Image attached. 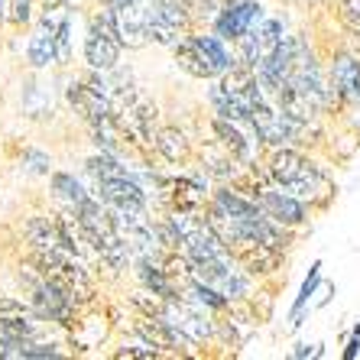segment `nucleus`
Segmentation results:
<instances>
[{"instance_id": "nucleus-1", "label": "nucleus", "mask_w": 360, "mask_h": 360, "mask_svg": "<svg viewBox=\"0 0 360 360\" xmlns=\"http://www.w3.org/2000/svg\"><path fill=\"white\" fill-rule=\"evenodd\" d=\"M208 224L253 273H269L276 266L279 250L285 247L283 224L266 218L253 198H243L231 188L214 192Z\"/></svg>"}, {"instance_id": "nucleus-2", "label": "nucleus", "mask_w": 360, "mask_h": 360, "mask_svg": "<svg viewBox=\"0 0 360 360\" xmlns=\"http://www.w3.org/2000/svg\"><path fill=\"white\" fill-rule=\"evenodd\" d=\"M269 176L279 188H285L289 195L302 201H321L328 195V176L321 172L315 162H309L302 153L289 150V146H279L269 160Z\"/></svg>"}, {"instance_id": "nucleus-3", "label": "nucleus", "mask_w": 360, "mask_h": 360, "mask_svg": "<svg viewBox=\"0 0 360 360\" xmlns=\"http://www.w3.org/2000/svg\"><path fill=\"white\" fill-rule=\"evenodd\" d=\"M75 218L82 221L84 237H88V243H91L94 250H98L101 260H108L114 269H124L130 250H127L124 237H120L117 224H114V214L101 208V201L84 198L82 205L75 208Z\"/></svg>"}, {"instance_id": "nucleus-4", "label": "nucleus", "mask_w": 360, "mask_h": 360, "mask_svg": "<svg viewBox=\"0 0 360 360\" xmlns=\"http://www.w3.org/2000/svg\"><path fill=\"white\" fill-rule=\"evenodd\" d=\"M108 98H110V114H114V120L120 124V130L130 134L134 140H140V143H153L156 108H153L150 101L143 98L134 84H127V82H120Z\"/></svg>"}, {"instance_id": "nucleus-5", "label": "nucleus", "mask_w": 360, "mask_h": 360, "mask_svg": "<svg viewBox=\"0 0 360 360\" xmlns=\"http://www.w3.org/2000/svg\"><path fill=\"white\" fill-rule=\"evenodd\" d=\"M26 285H30V302H33V309L39 311L42 319L49 321H68L72 319V309H75V299L62 289V285H56L46 273H23Z\"/></svg>"}, {"instance_id": "nucleus-6", "label": "nucleus", "mask_w": 360, "mask_h": 360, "mask_svg": "<svg viewBox=\"0 0 360 360\" xmlns=\"http://www.w3.org/2000/svg\"><path fill=\"white\" fill-rule=\"evenodd\" d=\"M120 46H124V42H120V36H117V30H114V23H110V17L104 13V17L94 20L91 30H88V36H84V59H88L91 68L108 72V68L117 65Z\"/></svg>"}, {"instance_id": "nucleus-7", "label": "nucleus", "mask_w": 360, "mask_h": 360, "mask_svg": "<svg viewBox=\"0 0 360 360\" xmlns=\"http://www.w3.org/2000/svg\"><path fill=\"white\" fill-rule=\"evenodd\" d=\"M283 39H285L283 20L263 17L260 23H253L250 30L237 39V42H240V62H243V65H250V68H257Z\"/></svg>"}, {"instance_id": "nucleus-8", "label": "nucleus", "mask_w": 360, "mask_h": 360, "mask_svg": "<svg viewBox=\"0 0 360 360\" xmlns=\"http://www.w3.org/2000/svg\"><path fill=\"white\" fill-rule=\"evenodd\" d=\"M250 124H253V130H257V136H260L263 143H269V146H276V150L295 143V136H299V120H292L289 114H283V110H276V108H269L266 101H260V104L253 108Z\"/></svg>"}, {"instance_id": "nucleus-9", "label": "nucleus", "mask_w": 360, "mask_h": 360, "mask_svg": "<svg viewBox=\"0 0 360 360\" xmlns=\"http://www.w3.org/2000/svg\"><path fill=\"white\" fill-rule=\"evenodd\" d=\"M253 201L263 208L266 218H273L283 227H299L309 221V201L295 198V195H289L285 188H260Z\"/></svg>"}, {"instance_id": "nucleus-10", "label": "nucleus", "mask_w": 360, "mask_h": 360, "mask_svg": "<svg viewBox=\"0 0 360 360\" xmlns=\"http://www.w3.org/2000/svg\"><path fill=\"white\" fill-rule=\"evenodd\" d=\"M266 17L263 7L257 0H224L221 4V13L214 17V30H218L221 39H240L253 23H260Z\"/></svg>"}, {"instance_id": "nucleus-11", "label": "nucleus", "mask_w": 360, "mask_h": 360, "mask_svg": "<svg viewBox=\"0 0 360 360\" xmlns=\"http://www.w3.org/2000/svg\"><path fill=\"white\" fill-rule=\"evenodd\" d=\"M162 321H169V325L176 328L179 335L185 338V341H205V338L211 335V321L208 315L201 309H195V305H188V302H176V295L172 299H166V305H162L160 311H156Z\"/></svg>"}, {"instance_id": "nucleus-12", "label": "nucleus", "mask_w": 360, "mask_h": 360, "mask_svg": "<svg viewBox=\"0 0 360 360\" xmlns=\"http://www.w3.org/2000/svg\"><path fill=\"white\" fill-rule=\"evenodd\" d=\"M98 195L104 205L110 208H127V205H146L143 198V188L134 182V179L127 176H114V179H101L98 182Z\"/></svg>"}, {"instance_id": "nucleus-13", "label": "nucleus", "mask_w": 360, "mask_h": 360, "mask_svg": "<svg viewBox=\"0 0 360 360\" xmlns=\"http://www.w3.org/2000/svg\"><path fill=\"white\" fill-rule=\"evenodd\" d=\"M331 88L341 101L360 104V62L354 56H338L331 65Z\"/></svg>"}, {"instance_id": "nucleus-14", "label": "nucleus", "mask_w": 360, "mask_h": 360, "mask_svg": "<svg viewBox=\"0 0 360 360\" xmlns=\"http://www.w3.org/2000/svg\"><path fill=\"white\" fill-rule=\"evenodd\" d=\"M319 285H321V260H315L309 266V276H305V283H302L299 295H295V302H292V311H289V321H292V328L302 325V311H305V305L311 302V295L319 292Z\"/></svg>"}, {"instance_id": "nucleus-15", "label": "nucleus", "mask_w": 360, "mask_h": 360, "mask_svg": "<svg viewBox=\"0 0 360 360\" xmlns=\"http://www.w3.org/2000/svg\"><path fill=\"white\" fill-rule=\"evenodd\" d=\"M59 59V52H56V39H52V33H46V30H39V33L30 39V62H33L36 68H46L49 62Z\"/></svg>"}, {"instance_id": "nucleus-16", "label": "nucleus", "mask_w": 360, "mask_h": 360, "mask_svg": "<svg viewBox=\"0 0 360 360\" xmlns=\"http://www.w3.org/2000/svg\"><path fill=\"white\" fill-rule=\"evenodd\" d=\"M52 185H56V192H59V198H65L68 205H72V208H78V205H82V201L88 198L82 185H78L72 176H65V172H59V176L52 179Z\"/></svg>"}, {"instance_id": "nucleus-17", "label": "nucleus", "mask_w": 360, "mask_h": 360, "mask_svg": "<svg viewBox=\"0 0 360 360\" xmlns=\"http://www.w3.org/2000/svg\"><path fill=\"white\" fill-rule=\"evenodd\" d=\"M172 188H176V201H179V211H188L195 208L201 198H205V192H201L198 182H172Z\"/></svg>"}, {"instance_id": "nucleus-18", "label": "nucleus", "mask_w": 360, "mask_h": 360, "mask_svg": "<svg viewBox=\"0 0 360 360\" xmlns=\"http://www.w3.org/2000/svg\"><path fill=\"white\" fill-rule=\"evenodd\" d=\"M39 88H42V84H30V88H26L23 108H26V114H30V117H42V114L52 108V98H46Z\"/></svg>"}, {"instance_id": "nucleus-19", "label": "nucleus", "mask_w": 360, "mask_h": 360, "mask_svg": "<svg viewBox=\"0 0 360 360\" xmlns=\"http://www.w3.org/2000/svg\"><path fill=\"white\" fill-rule=\"evenodd\" d=\"M156 146L166 153L169 160H179V156L185 153V136L179 134V130H162L160 140H156Z\"/></svg>"}, {"instance_id": "nucleus-20", "label": "nucleus", "mask_w": 360, "mask_h": 360, "mask_svg": "<svg viewBox=\"0 0 360 360\" xmlns=\"http://www.w3.org/2000/svg\"><path fill=\"white\" fill-rule=\"evenodd\" d=\"M321 344H295V351H292V357L295 360H305V357H321Z\"/></svg>"}, {"instance_id": "nucleus-21", "label": "nucleus", "mask_w": 360, "mask_h": 360, "mask_svg": "<svg viewBox=\"0 0 360 360\" xmlns=\"http://www.w3.org/2000/svg\"><path fill=\"white\" fill-rule=\"evenodd\" d=\"M30 4H33V0H10V10H13V20H17V23L30 20Z\"/></svg>"}, {"instance_id": "nucleus-22", "label": "nucleus", "mask_w": 360, "mask_h": 360, "mask_svg": "<svg viewBox=\"0 0 360 360\" xmlns=\"http://www.w3.org/2000/svg\"><path fill=\"white\" fill-rule=\"evenodd\" d=\"M117 357H160V351H156V347H124V351L117 354Z\"/></svg>"}, {"instance_id": "nucleus-23", "label": "nucleus", "mask_w": 360, "mask_h": 360, "mask_svg": "<svg viewBox=\"0 0 360 360\" xmlns=\"http://www.w3.org/2000/svg\"><path fill=\"white\" fill-rule=\"evenodd\" d=\"M26 162H33V172H49V160L42 156V153H26Z\"/></svg>"}, {"instance_id": "nucleus-24", "label": "nucleus", "mask_w": 360, "mask_h": 360, "mask_svg": "<svg viewBox=\"0 0 360 360\" xmlns=\"http://www.w3.org/2000/svg\"><path fill=\"white\" fill-rule=\"evenodd\" d=\"M341 357H344V360H357V357H360V338H357V335H354V338H351V341L344 344V351H341Z\"/></svg>"}, {"instance_id": "nucleus-25", "label": "nucleus", "mask_w": 360, "mask_h": 360, "mask_svg": "<svg viewBox=\"0 0 360 360\" xmlns=\"http://www.w3.org/2000/svg\"><path fill=\"white\" fill-rule=\"evenodd\" d=\"M354 335H357V338H360V321H357V325H354Z\"/></svg>"}]
</instances>
